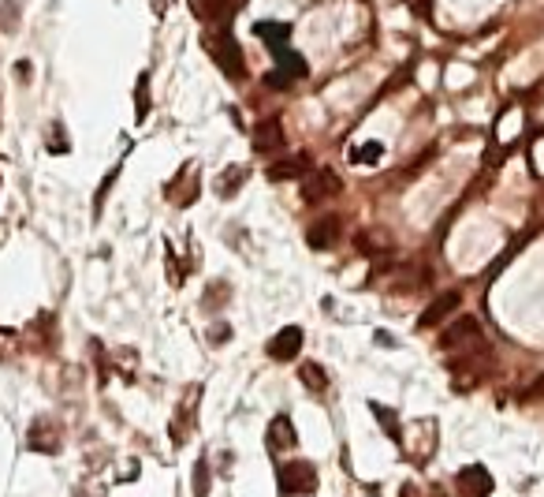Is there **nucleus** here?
I'll return each instance as SVG.
<instances>
[{
	"label": "nucleus",
	"instance_id": "1",
	"mask_svg": "<svg viewBox=\"0 0 544 497\" xmlns=\"http://www.w3.org/2000/svg\"><path fill=\"white\" fill-rule=\"evenodd\" d=\"M202 42H206V49H209V57L216 60V67H221L228 79H243V75H246V64H243V49H239V42H235L228 30L206 34Z\"/></svg>",
	"mask_w": 544,
	"mask_h": 497
},
{
	"label": "nucleus",
	"instance_id": "2",
	"mask_svg": "<svg viewBox=\"0 0 544 497\" xmlns=\"http://www.w3.org/2000/svg\"><path fill=\"white\" fill-rule=\"evenodd\" d=\"M478 344H485V333H481V322L478 318H459V322H451L447 333L440 336V348L444 351H478Z\"/></svg>",
	"mask_w": 544,
	"mask_h": 497
},
{
	"label": "nucleus",
	"instance_id": "3",
	"mask_svg": "<svg viewBox=\"0 0 544 497\" xmlns=\"http://www.w3.org/2000/svg\"><path fill=\"white\" fill-rule=\"evenodd\" d=\"M276 486L284 497L291 493H314L317 490V471L314 464H306V460H291V464H284L276 471Z\"/></svg>",
	"mask_w": 544,
	"mask_h": 497
},
{
	"label": "nucleus",
	"instance_id": "4",
	"mask_svg": "<svg viewBox=\"0 0 544 497\" xmlns=\"http://www.w3.org/2000/svg\"><path fill=\"white\" fill-rule=\"evenodd\" d=\"M343 191V184H339V176L336 172H329V169H317V172H310L302 180V202L306 206H317V202H329L332 194H339Z\"/></svg>",
	"mask_w": 544,
	"mask_h": 497
},
{
	"label": "nucleus",
	"instance_id": "5",
	"mask_svg": "<svg viewBox=\"0 0 544 497\" xmlns=\"http://www.w3.org/2000/svg\"><path fill=\"white\" fill-rule=\"evenodd\" d=\"M27 446H30L34 453H60V426L52 422L49 415L34 419L30 434H27Z\"/></svg>",
	"mask_w": 544,
	"mask_h": 497
},
{
	"label": "nucleus",
	"instance_id": "6",
	"mask_svg": "<svg viewBox=\"0 0 544 497\" xmlns=\"http://www.w3.org/2000/svg\"><path fill=\"white\" fill-rule=\"evenodd\" d=\"M455 486H459V497H488L496 483H493V475H488L481 464H470V468L459 471Z\"/></svg>",
	"mask_w": 544,
	"mask_h": 497
},
{
	"label": "nucleus",
	"instance_id": "7",
	"mask_svg": "<svg viewBox=\"0 0 544 497\" xmlns=\"http://www.w3.org/2000/svg\"><path fill=\"white\" fill-rule=\"evenodd\" d=\"M276 60H280L284 71H272V75H265V83L276 86V91H284L287 79H302L306 71H310V67H306V60L299 57V52H291V49H276Z\"/></svg>",
	"mask_w": 544,
	"mask_h": 497
},
{
	"label": "nucleus",
	"instance_id": "8",
	"mask_svg": "<svg viewBox=\"0 0 544 497\" xmlns=\"http://www.w3.org/2000/svg\"><path fill=\"white\" fill-rule=\"evenodd\" d=\"M302 329L299 326H287V329H280L276 336L268 341V355L272 359H280V363H287V359H295V355L302 351Z\"/></svg>",
	"mask_w": 544,
	"mask_h": 497
},
{
	"label": "nucleus",
	"instance_id": "9",
	"mask_svg": "<svg viewBox=\"0 0 544 497\" xmlns=\"http://www.w3.org/2000/svg\"><path fill=\"white\" fill-rule=\"evenodd\" d=\"M284 123H280V116H265V120H258V128H253V150L258 154H268V150H280L284 146Z\"/></svg>",
	"mask_w": 544,
	"mask_h": 497
},
{
	"label": "nucleus",
	"instance_id": "10",
	"mask_svg": "<svg viewBox=\"0 0 544 497\" xmlns=\"http://www.w3.org/2000/svg\"><path fill=\"white\" fill-rule=\"evenodd\" d=\"M299 441V434H295V422L287 419V415H276L268 422V430H265V446H268V453H287Z\"/></svg>",
	"mask_w": 544,
	"mask_h": 497
},
{
	"label": "nucleus",
	"instance_id": "11",
	"mask_svg": "<svg viewBox=\"0 0 544 497\" xmlns=\"http://www.w3.org/2000/svg\"><path fill=\"white\" fill-rule=\"evenodd\" d=\"M459 304H462V296H459V292H444V296H437V299H432V304L422 311V318H418V329H432V326H440L444 318H447L451 311H455Z\"/></svg>",
	"mask_w": 544,
	"mask_h": 497
},
{
	"label": "nucleus",
	"instance_id": "12",
	"mask_svg": "<svg viewBox=\"0 0 544 497\" xmlns=\"http://www.w3.org/2000/svg\"><path fill=\"white\" fill-rule=\"evenodd\" d=\"M339 228H343V221L336 217V213H332V217H321V221L310 225V233H306V243H310L314 251H324V247H336Z\"/></svg>",
	"mask_w": 544,
	"mask_h": 497
},
{
	"label": "nucleus",
	"instance_id": "13",
	"mask_svg": "<svg viewBox=\"0 0 544 497\" xmlns=\"http://www.w3.org/2000/svg\"><path fill=\"white\" fill-rule=\"evenodd\" d=\"M198 397H202V385H190L187 389V400H183V407H175V419H172V441L175 446H183V438H187V430L194 426V404H198Z\"/></svg>",
	"mask_w": 544,
	"mask_h": 497
},
{
	"label": "nucleus",
	"instance_id": "14",
	"mask_svg": "<svg viewBox=\"0 0 544 497\" xmlns=\"http://www.w3.org/2000/svg\"><path fill=\"white\" fill-rule=\"evenodd\" d=\"M246 176H250L246 165H228L221 176H216V194H221V199H235V191L246 184Z\"/></svg>",
	"mask_w": 544,
	"mask_h": 497
},
{
	"label": "nucleus",
	"instance_id": "15",
	"mask_svg": "<svg viewBox=\"0 0 544 497\" xmlns=\"http://www.w3.org/2000/svg\"><path fill=\"white\" fill-rule=\"evenodd\" d=\"M306 157H287V162H276L268 169V180H299V176H310L306 172Z\"/></svg>",
	"mask_w": 544,
	"mask_h": 497
},
{
	"label": "nucleus",
	"instance_id": "16",
	"mask_svg": "<svg viewBox=\"0 0 544 497\" xmlns=\"http://www.w3.org/2000/svg\"><path fill=\"white\" fill-rule=\"evenodd\" d=\"M299 378H302V385L310 389V393H321V389H329V375L321 370V363H302V367H299Z\"/></svg>",
	"mask_w": 544,
	"mask_h": 497
},
{
	"label": "nucleus",
	"instance_id": "17",
	"mask_svg": "<svg viewBox=\"0 0 544 497\" xmlns=\"http://www.w3.org/2000/svg\"><path fill=\"white\" fill-rule=\"evenodd\" d=\"M373 415H377V422H380V426H385V430L392 434V441H403V426H399V415H395V407L373 404Z\"/></svg>",
	"mask_w": 544,
	"mask_h": 497
},
{
	"label": "nucleus",
	"instance_id": "18",
	"mask_svg": "<svg viewBox=\"0 0 544 497\" xmlns=\"http://www.w3.org/2000/svg\"><path fill=\"white\" fill-rule=\"evenodd\" d=\"M253 30H258V38L272 42V45H276V49H284L287 34H291V27H287V23H258V27H253Z\"/></svg>",
	"mask_w": 544,
	"mask_h": 497
},
{
	"label": "nucleus",
	"instance_id": "19",
	"mask_svg": "<svg viewBox=\"0 0 544 497\" xmlns=\"http://www.w3.org/2000/svg\"><path fill=\"white\" fill-rule=\"evenodd\" d=\"M209 483H213V475H209V460L202 456L194 464V497H209Z\"/></svg>",
	"mask_w": 544,
	"mask_h": 497
},
{
	"label": "nucleus",
	"instance_id": "20",
	"mask_svg": "<svg viewBox=\"0 0 544 497\" xmlns=\"http://www.w3.org/2000/svg\"><path fill=\"white\" fill-rule=\"evenodd\" d=\"M351 162H358V165L380 162V142H366V146H354V150H351Z\"/></svg>",
	"mask_w": 544,
	"mask_h": 497
},
{
	"label": "nucleus",
	"instance_id": "21",
	"mask_svg": "<svg viewBox=\"0 0 544 497\" xmlns=\"http://www.w3.org/2000/svg\"><path fill=\"white\" fill-rule=\"evenodd\" d=\"M146 83H150V75H142L138 79V94H135L138 98V113H135L138 120H146V113H150V105H146Z\"/></svg>",
	"mask_w": 544,
	"mask_h": 497
},
{
	"label": "nucleus",
	"instance_id": "22",
	"mask_svg": "<svg viewBox=\"0 0 544 497\" xmlns=\"http://www.w3.org/2000/svg\"><path fill=\"white\" fill-rule=\"evenodd\" d=\"M213 288H216V296H206L202 304H206V307H221V304H228V284L221 280V284H213Z\"/></svg>",
	"mask_w": 544,
	"mask_h": 497
},
{
	"label": "nucleus",
	"instance_id": "23",
	"mask_svg": "<svg viewBox=\"0 0 544 497\" xmlns=\"http://www.w3.org/2000/svg\"><path fill=\"white\" fill-rule=\"evenodd\" d=\"M540 397H544V375H540L530 389H525V400H540Z\"/></svg>",
	"mask_w": 544,
	"mask_h": 497
}]
</instances>
